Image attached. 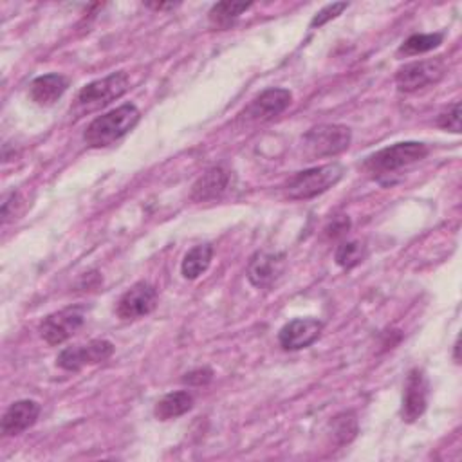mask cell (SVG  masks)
<instances>
[{"label": "cell", "mask_w": 462, "mask_h": 462, "mask_svg": "<svg viewBox=\"0 0 462 462\" xmlns=\"http://www.w3.org/2000/svg\"><path fill=\"white\" fill-rule=\"evenodd\" d=\"M139 110L134 103H125L99 117H96L85 130L83 139L92 148H103L130 132L139 121Z\"/></svg>", "instance_id": "1"}, {"label": "cell", "mask_w": 462, "mask_h": 462, "mask_svg": "<svg viewBox=\"0 0 462 462\" xmlns=\"http://www.w3.org/2000/svg\"><path fill=\"white\" fill-rule=\"evenodd\" d=\"M343 173H345V168L337 162L298 171L287 180L285 193L292 200L312 199L316 195L325 193L334 184H337Z\"/></svg>", "instance_id": "2"}, {"label": "cell", "mask_w": 462, "mask_h": 462, "mask_svg": "<svg viewBox=\"0 0 462 462\" xmlns=\"http://www.w3.org/2000/svg\"><path fill=\"white\" fill-rule=\"evenodd\" d=\"M428 155V146L424 143L417 141H406V143H395L392 146L381 148L379 152L372 153L365 161V168L374 177L390 175L401 168H406L410 164L419 162Z\"/></svg>", "instance_id": "3"}, {"label": "cell", "mask_w": 462, "mask_h": 462, "mask_svg": "<svg viewBox=\"0 0 462 462\" xmlns=\"http://www.w3.org/2000/svg\"><path fill=\"white\" fill-rule=\"evenodd\" d=\"M128 76L126 72L119 70V72H112L101 79H96L88 85H85L76 97V108L79 112H94L99 110L103 106H106L108 103H112L114 99L121 97L126 90H128Z\"/></svg>", "instance_id": "4"}, {"label": "cell", "mask_w": 462, "mask_h": 462, "mask_svg": "<svg viewBox=\"0 0 462 462\" xmlns=\"http://www.w3.org/2000/svg\"><path fill=\"white\" fill-rule=\"evenodd\" d=\"M350 128L343 125H319L303 135V148L310 157H330L350 146Z\"/></svg>", "instance_id": "5"}, {"label": "cell", "mask_w": 462, "mask_h": 462, "mask_svg": "<svg viewBox=\"0 0 462 462\" xmlns=\"http://www.w3.org/2000/svg\"><path fill=\"white\" fill-rule=\"evenodd\" d=\"M85 314L87 309L83 305H70L58 312H52L42 321L40 334L49 345H60L83 325Z\"/></svg>", "instance_id": "6"}, {"label": "cell", "mask_w": 462, "mask_h": 462, "mask_svg": "<svg viewBox=\"0 0 462 462\" xmlns=\"http://www.w3.org/2000/svg\"><path fill=\"white\" fill-rule=\"evenodd\" d=\"M444 63L440 58L419 60L402 65L395 74V85L401 92H415L431 83H437L444 76Z\"/></svg>", "instance_id": "7"}, {"label": "cell", "mask_w": 462, "mask_h": 462, "mask_svg": "<svg viewBox=\"0 0 462 462\" xmlns=\"http://www.w3.org/2000/svg\"><path fill=\"white\" fill-rule=\"evenodd\" d=\"M112 354H114V345L110 341H106V339H92L87 345H78V346L63 348L58 354L56 363L63 370L76 372V370L83 368L85 365L101 363V361L108 359Z\"/></svg>", "instance_id": "8"}, {"label": "cell", "mask_w": 462, "mask_h": 462, "mask_svg": "<svg viewBox=\"0 0 462 462\" xmlns=\"http://www.w3.org/2000/svg\"><path fill=\"white\" fill-rule=\"evenodd\" d=\"M157 305V291L148 282L134 283L117 301L116 314L121 319H137L150 314Z\"/></svg>", "instance_id": "9"}, {"label": "cell", "mask_w": 462, "mask_h": 462, "mask_svg": "<svg viewBox=\"0 0 462 462\" xmlns=\"http://www.w3.org/2000/svg\"><path fill=\"white\" fill-rule=\"evenodd\" d=\"M428 404V379L420 368H411L408 372L402 393V420L413 422L417 420Z\"/></svg>", "instance_id": "10"}, {"label": "cell", "mask_w": 462, "mask_h": 462, "mask_svg": "<svg viewBox=\"0 0 462 462\" xmlns=\"http://www.w3.org/2000/svg\"><path fill=\"white\" fill-rule=\"evenodd\" d=\"M323 330V323L316 318H296L285 323L278 334V341L285 350H301L312 345Z\"/></svg>", "instance_id": "11"}, {"label": "cell", "mask_w": 462, "mask_h": 462, "mask_svg": "<svg viewBox=\"0 0 462 462\" xmlns=\"http://www.w3.org/2000/svg\"><path fill=\"white\" fill-rule=\"evenodd\" d=\"M291 99H292V94L287 88H267L249 103L244 116L247 119L260 121V123L269 121L280 116L291 105Z\"/></svg>", "instance_id": "12"}, {"label": "cell", "mask_w": 462, "mask_h": 462, "mask_svg": "<svg viewBox=\"0 0 462 462\" xmlns=\"http://www.w3.org/2000/svg\"><path fill=\"white\" fill-rule=\"evenodd\" d=\"M285 267V254L258 251L247 263V278L254 287H269L274 283Z\"/></svg>", "instance_id": "13"}, {"label": "cell", "mask_w": 462, "mask_h": 462, "mask_svg": "<svg viewBox=\"0 0 462 462\" xmlns=\"http://www.w3.org/2000/svg\"><path fill=\"white\" fill-rule=\"evenodd\" d=\"M38 415H40V404L36 401H31V399L16 401L5 410L2 417V424H0L2 433L18 435L27 428H31L36 422Z\"/></svg>", "instance_id": "14"}, {"label": "cell", "mask_w": 462, "mask_h": 462, "mask_svg": "<svg viewBox=\"0 0 462 462\" xmlns=\"http://www.w3.org/2000/svg\"><path fill=\"white\" fill-rule=\"evenodd\" d=\"M229 184V171L222 166L206 170L191 186V199L195 202H206L220 197Z\"/></svg>", "instance_id": "15"}, {"label": "cell", "mask_w": 462, "mask_h": 462, "mask_svg": "<svg viewBox=\"0 0 462 462\" xmlns=\"http://www.w3.org/2000/svg\"><path fill=\"white\" fill-rule=\"evenodd\" d=\"M69 81L65 76L61 74H43L38 76L31 81L29 85V97L42 106H49L52 103H56L63 92L67 90Z\"/></svg>", "instance_id": "16"}, {"label": "cell", "mask_w": 462, "mask_h": 462, "mask_svg": "<svg viewBox=\"0 0 462 462\" xmlns=\"http://www.w3.org/2000/svg\"><path fill=\"white\" fill-rule=\"evenodd\" d=\"M191 406H193L191 393L179 390V392H170L162 399H159L153 413L159 420H170V419L184 415L186 411L191 410Z\"/></svg>", "instance_id": "17"}, {"label": "cell", "mask_w": 462, "mask_h": 462, "mask_svg": "<svg viewBox=\"0 0 462 462\" xmlns=\"http://www.w3.org/2000/svg\"><path fill=\"white\" fill-rule=\"evenodd\" d=\"M213 258V247L211 244H199L191 247L180 263V273L186 280H195L199 278L211 263Z\"/></svg>", "instance_id": "18"}, {"label": "cell", "mask_w": 462, "mask_h": 462, "mask_svg": "<svg viewBox=\"0 0 462 462\" xmlns=\"http://www.w3.org/2000/svg\"><path fill=\"white\" fill-rule=\"evenodd\" d=\"M251 5V2H218L209 9V22L215 27H227Z\"/></svg>", "instance_id": "19"}, {"label": "cell", "mask_w": 462, "mask_h": 462, "mask_svg": "<svg viewBox=\"0 0 462 462\" xmlns=\"http://www.w3.org/2000/svg\"><path fill=\"white\" fill-rule=\"evenodd\" d=\"M442 43V34L440 32H431V34H411L404 43L399 47L401 54H422L428 52Z\"/></svg>", "instance_id": "20"}, {"label": "cell", "mask_w": 462, "mask_h": 462, "mask_svg": "<svg viewBox=\"0 0 462 462\" xmlns=\"http://www.w3.org/2000/svg\"><path fill=\"white\" fill-rule=\"evenodd\" d=\"M366 256V249L361 242H345L336 249V263L343 269H352L359 265Z\"/></svg>", "instance_id": "21"}, {"label": "cell", "mask_w": 462, "mask_h": 462, "mask_svg": "<svg viewBox=\"0 0 462 462\" xmlns=\"http://www.w3.org/2000/svg\"><path fill=\"white\" fill-rule=\"evenodd\" d=\"M332 433L339 444H348L357 433V422L354 413L345 411L332 419Z\"/></svg>", "instance_id": "22"}, {"label": "cell", "mask_w": 462, "mask_h": 462, "mask_svg": "<svg viewBox=\"0 0 462 462\" xmlns=\"http://www.w3.org/2000/svg\"><path fill=\"white\" fill-rule=\"evenodd\" d=\"M437 125L444 130L458 134L460 132V105L453 103L446 112H442L437 119Z\"/></svg>", "instance_id": "23"}, {"label": "cell", "mask_w": 462, "mask_h": 462, "mask_svg": "<svg viewBox=\"0 0 462 462\" xmlns=\"http://www.w3.org/2000/svg\"><path fill=\"white\" fill-rule=\"evenodd\" d=\"M346 7H348V4H346V2H336V4H328V5H325L321 11H318V13H316V16H314V18H312V22H310V27H321V25H323V23H327L328 20H332V18L339 16Z\"/></svg>", "instance_id": "24"}, {"label": "cell", "mask_w": 462, "mask_h": 462, "mask_svg": "<svg viewBox=\"0 0 462 462\" xmlns=\"http://www.w3.org/2000/svg\"><path fill=\"white\" fill-rule=\"evenodd\" d=\"M213 377V370L211 368H195L188 374H184L182 377V383L186 384H191V386H202V384H208Z\"/></svg>", "instance_id": "25"}, {"label": "cell", "mask_w": 462, "mask_h": 462, "mask_svg": "<svg viewBox=\"0 0 462 462\" xmlns=\"http://www.w3.org/2000/svg\"><path fill=\"white\" fill-rule=\"evenodd\" d=\"M146 5H148V7H152V9H157V11H159V9H170V7H175L177 4H173V2H170V4H152V2H150V4H146Z\"/></svg>", "instance_id": "26"}]
</instances>
